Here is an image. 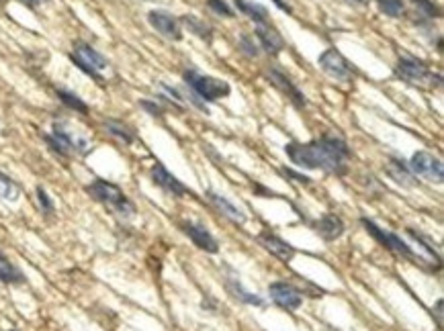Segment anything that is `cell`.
Returning <instances> with one entry per match:
<instances>
[{"mask_svg":"<svg viewBox=\"0 0 444 331\" xmlns=\"http://www.w3.org/2000/svg\"><path fill=\"white\" fill-rule=\"evenodd\" d=\"M289 160L305 170H323L334 176H344L348 172L350 147L338 135H323L307 143H289L285 145Z\"/></svg>","mask_w":444,"mask_h":331,"instance_id":"cell-1","label":"cell"},{"mask_svg":"<svg viewBox=\"0 0 444 331\" xmlns=\"http://www.w3.org/2000/svg\"><path fill=\"white\" fill-rule=\"evenodd\" d=\"M84 191L88 193L90 199H94L97 202L105 204L109 211H113V213L119 215V217L129 219V217L135 215V204L127 199L119 186H115V184H111V182H107V180L97 178V180H92Z\"/></svg>","mask_w":444,"mask_h":331,"instance_id":"cell-2","label":"cell"},{"mask_svg":"<svg viewBox=\"0 0 444 331\" xmlns=\"http://www.w3.org/2000/svg\"><path fill=\"white\" fill-rule=\"evenodd\" d=\"M187 86L192 90V94L201 100H207V103H215L223 96H228L232 92L230 84L225 80H219L215 76H205V74H199L196 70H187L183 74Z\"/></svg>","mask_w":444,"mask_h":331,"instance_id":"cell-3","label":"cell"},{"mask_svg":"<svg viewBox=\"0 0 444 331\" xmlns=\"http://www.w3.org/2000/svg\"><path fill=\"white\" fill-rule=\"evenodd\" d=\"M397 76L401 80H405L407 84H412L416 88H424V90H434L443 84L441 74H434L424 62H420L416 58H407V56L399 58Z\"/></svg>","mask_w":444,"mask_h":331,"instance_id":"cell-4","label":"cell"},{"mask_svg":"<svg viewBox=\"0 0 444 331\" xmlns=\"http://www.w3.org/2000/svg\"><path fill=\"white\" fill-rule=\"evenodd\" d=\"M70 60L80 67L84 74H88L90 78H94V80H99V82H103L101 72L107 70V66H109L107 58H105L101 52H97L92 45L84 43V41H76V43H74V50H72V54H70Z\"/></svg>","mask_w":444,"mask_h":331,"instance_id":"cell-5","label":"cell"},{"mask_svg":"<svg viewBox=\"0 0 444 331\" xmlns=\"http://www.w3.org/2000/svg\"><path fill=\"white\" fill-rule=\"evenodd\" d=\"M361 223L365 225V229L379 242L383 248H387V250H391V252H395V254H399V256H405V258H414V260L418 258V256L412 252V248H410L399 235H395L393 231L383 229L375 221H371V219H367V217H363Z\"/></svg>","mask_w":444,"mask_h":331,"instance_id":"cell-6","label":"cell"},{"mask_svg":"<svg viewBox=\"0 0 444 331\" xmlns=\"http://www.w3.org/2000/svg\"><path fill=\"white\" fill-rule=\"evenodd\" d=\"M410 170L414 176H422L430 182H436V184H443L444 180V168L443 162L438 158H434L432 153L428 151H418L412 156V162H410Z\"/></svg>","mask_w":444,"mask_h":331,"instance_id":"cell-7","label":"cell"},{"mask_svg":"<svg viewBox=\"0 0 444 331\" xmlns=\"http://www.w3.org/2000/svg\"><path fill=\"white\" fill-rule=\"evenodd\" d=\"M317 64L319 67L334 80H340V82H348L352 80L354 76V67L352 64L338 52V50H325L319 58H317Z\"/></svg>","mask_w":444,"mask_h":331,"instance_id":"cell-8","label":"cell"},{"mask_svg":"<svg viewBox=\"0 0 444 331\" xmlns=\"http://www.w3.org/2000/svg\"><path fill=\"white\" fill-rule=\"evenodd\" d=\"M148 23L166 39L170 41H181L183 39V25L181 19L170 14L168 10H150L148 12Z\"/></svg>","mask_w":444,"mask_h":331,"instance_id":"cell-9","label":"cell"},{"mask_svg":"<svg viewBox=\"0 0 444 331\" xmlns=\"http://www.w3.org/2000/svg\"><path fill=\"white\" fill-rule=\"evenodd\" d=\"M268 297L281 309H287V311H295L303 303V292L299 288H295L293 284H289V282H272L268 286Z\"/></svg>","mask_w":444,"mask_h":331,"instance_id":"cell-10","label":"cell"},{"mask_svg":"<svg viewBox=\"0 0 444 331\" xmlns=\"http://www.w3.org/2000/svg\"><path fill=\"white\" fill-rule=\"evenodd\" d=\"M266 76H268V80L283 92V94H287L289 98H291V103L297 107V109H305L307 107V98H305V94L293 84V80L289 78V76H285L279 67L270 66L266 70Z\"/></svg>","mask_w":444,"mask_h":331,"instance_id":"cell-11","label":"cell"},{"mask_svg":"<svg viewBox=\"0 0 444 331\" xmlns=\"http://www.w3.org/2000/svg\"><path fill=\"white\" fill-rule=\"evenodd\" d=\"M52 135L62 143L63 147L70 151V153H88L90 151V141L82 135V133H76L70 129L68 123H54V131Z\"/></svg>","mask_w":444,"mask_h":331,"instance_id":"cell-12","label":"cell"},{"mask_svg":"<svg viewBox=\"0 0 444 331\" xmlns=\"http://www.w3.org/2000/svg\"><path fill=\"white\" fill-rule=\"evenodd\" d=\"M150 176H152V180H154L156 186H160L162 191H166L172 197H185V195H189V189L176 176H172L162 164H154L152 170H150Z\"/></svg>","mask_w":444,"mask_h":331,"instance_id":"cell-13","label":"cell"},{"mask_svg":"<svg viewBox=\"0 0 444 331\" xmlns=\"http://www.w3.org/2000/svg\"><path fill=\"white\" fill-rule=\"evenodd\" d=\"M256 239L266 252H270L272 256H276L283 262H291L295 258V248L291 244H287L285 239H281L279 235L270 233V231H260Z\"/></svg>","mask_w":444,"mask_h":331,"instance_id":"cell-14","label":"cell"},{"mask_svg":"<svg viewBox=\"0 0 444 331\" xmlns=\"http://www.w3.org/2000/svg\"><path fill=\"white\" fill-rule=\"evenodd\" d=\"M183 231H185L187 237H190V242H192L199 250H203V252H207V254H217V252H219V244H217V239L211 235V231H209L207 227H203V225H199V223H185V225H183Z\"/></svg>","mask_w":444,"mask_h":331,"instance_id":"cell-15","label":"cell"},{"mask_svg":"<svg viewBox=\"0 0 444 331\" xmlns=\"http://www.w3.org/2000/svg\"><path fill=\"white\" fill-rule=\"evenodd\" d=\"M256 37H258L260 45L264 47V52H268L270 56H279L285 50V39L270 23L256 25Z\"/></svg>","mask_w":444,"mask_h":331,"instance_id":"cell-16","label":"cell"},{"mask_svg":"<svg viewBox=\"0 0 444 331\" xmlns=\"http://www.w3.org/2000/svg\"><path fill=\"white\" fill-rule=\"evenodd\" d=\"M316 231L321 239H325V242H336V239H340L342 233H344V221H342L338 215L325 213V215H321L316 221Z\"/></svg>","mask_w":444,"mask_h":331,"instance_id":"cell-17","label":"cell"},{"mask_svg":"<svg viewBox=\"0 0 444 331\" xmlns=\"http://www.w3.org/2000/svg\"><path fill=\"white\" fill-rule=\"evenodd\" d=\"M207 199L209 202L223 215V217H228L230 221H234V223H246V215H244V211L242 209H238L234 202L230 199H225L223 195H219V193H215V191H207Z\"/></svg>","mask_w":444,"mask_h":331,"instance_id":"cell-18","label":"cell"},{"mask_svg":"<svg viewBox=\"0 0 444 331\" xmlns=\"http://www.w3.org/2000/svg\"><path fill=\"white\" fill-rule=\"evenodd\" d=\"M387 172H389V176H391L399 186H405V189H414V186H416V176L412 174L410 166H407L403 160L391 158V160H389V166H387Z\"/></svg>","mask_w":444,"mask_h":331,"instance_id":"cell-19","label":"cell"},{"mask_svg":"<svg viewBox=\"0 0 444 331\" xmlns=\"http://www.w3.org/2000/svg\"><path fill=\"white\" fill-rule=\"evenodd\" d=\"M181 25H185L192 35H196L199 39L211 43L213 41V27L209 23H205L203 19L194 17V14H185L181 17Z\"/></svg>","mask_w":444,"mask_h":331,"instance_id":"cell-20","label":"cell"},{"mask_svg":"<svg viewBox=\"0 0 444 331\" xmlns=\"http://www.w3.org/2000/svg\"><path fill=\"white\" fill-rule=\"evenodd\" d=\"M0 282H4V284H23L25 282V274L2 254H0Z\"/></svg>","mask_w":444,"mask_h":331,"instance_id":"cell-21","label":"cell"},{"mask_svg":"<svg viewBox=\"0 0 444 331\" xmlns=\"http://www.w3.org/2000/svg\"><path fill=\"white\" fill-rule=\"evenodd\" d=\"M236 6H238V10H242L244 14H248L256 25L268 23V10H266L264 6L248 2V0H236Z\"/></svg>","mask_w":444,"mask_h":331,"instance_id":"cell-22","label":"cell"},{"mask_svg":"<svg viewBox=\"0 0 444 331\" xmlns=\"http://www.w3.org/2000/svg\"><path fill=\"white\" fill-rule=\"evenodd\" d=\"M228 290L236 297V299H240L242 303H246V305H254V307H262L264 305V301L258 297V295H252V292H248V290H244V286L238 282V280H228Z\"/></svg>","mask_w":444,"mask_h":331,"instance_id":"cell-23","label":"cell"},{"mask_svg":"<svg viewBox=\"0 0 444 331\" xmlns=\"http://www.w3.org/2000/svg\"><path fill=\"white\" fill-rule=\"evenodd\" d=\"M0 199L8 200V202H17L21 199L19 184L12 178H8L6 174H0Z\"/></svg>","mask_w":444,"mask_h":331,"instance_id":"cell-24","label":"cell"},{"mask_svg":"<svg viewBox=\"0 0 444 331\" xmlns=\"http://www.w3.org/2000/svg\"><path fill=\"white\" fill-rule=\"evenodd\" d=\"M56 94H58V98L62 100L68 109H72V111H76V113H82V115H86V113H88L86 103H84L80 96H76L74 92H70V90H62V88H60V90H56Z\"/></svg>","mask_w":444,"mask_h":331,"instance_id":"cell-25","label":"cell"},{"mask_svg":"<svg viewBox=\"0 0 444 331\" xmlns=\"http://www.w3.org/2000/svg\"><path fill=\"white\" fill-rule=\"evenodd\" d=\"M379 10L387 17H393V19H399L405 14V2L403 0H375Z\"/></svg>","mask_w":444,"mask_h":331,"instance_id":"cell-26","label":"cell"},{"mask_svg":"<svg viewBox=\"0 0 444 331\" xmlns=\"http://www.w3.org/2000/svg\"><path fill=\"white\" fill-rule=\"evenodd\" d=\"M105 127H107V131L111 133L113 137L121 139L123 143H133V141H135V135H133V131H131L127 125L119 123V121H107V123H105Z\"/></svg>","mask_w":444,"mask_h":331,"instance_id":"cell-27","label":"cell"},{"mask_svg":"<svg viewBox=\"0 0 444 331\" xmlns=\"http://www.w3.org/2000/svg\"><path fill=\"white\" fill-rule=\"evenodd\" d=\"M238 45H240V50H242L248 58H258V54H260L258 43L254 41L250 35H242V37H240V41H238Z\"/></svg>","mask_w":444,"mask_h":331,"instance_id":"cell-28","label":"cell"},{"mask_svg":"<svg viewBox=\"0 0 444 331\" xmlns=\"http://www.w3.org/2000/svg\"><path fill=\"white\" fill-rule=\"evenodd\" d=\"M207 6H209L215 14H221V17H234V10H232V6H230L225 0H207Z\"/></svg>","mask_w":444,"mask_h":331,"instance_id":"cell-29","label":"cell"},{"mask_svg":"<svg viewBox=\"0 0 444 331\" xmlns=\"http://www.w3.org/2000/svg\"><path fill=\"white\" fill-rule=\"evenodd\" d=\"M37 200H39V206H41V211L46 213V215H54V211H56V206H54V200L50 199V195L46 193V189H37Z\"/></svg>","mask_w":444,"mask_h":331,"instance_id":"cell-30","label":"cell"},{"mask_svg":"<svg viewBox=\"0 0 444 331\" xmlns=\"http://www.w3.org/2000/svg\"><path fill=\"white\" fill-rule=\"evenodd\" d=\"M414 4H416L418 10H420L424 17H428V19H434V17L438 14V8H436V4H434L432 0H414Z\"/></svg>","mask_w":444,"mask_h":331,"instance_id":"cell-31","label":"cell"},{"mask_svg":"<svg viewBox=\"0 0 444 331\" xmlns=\"http://www.w3.org/2000/svg\"><path fill=\"white\" fill-rule=\"evenodd\" d=\"M43 139H46V143H48V145H50V147H52V149L58 153V156H62V158H68V156H70V151L63 147L62 143H60V141H58V139H56L52 133H46V135H43Z\"/></svg>","mask_w":444,"mask_h":331,"instance_id":"cell-32","label":"cell"},{"mask_svg":"<svg viewBox=\"0 0 444 331\" xmlns=\"http://www.w3.org/2000/svg\"><path fill=\"white\" fill-rule=\"evenodd\" d=\"M139 105H141L148 113H152L154 117H162V115H164V109H162L158 103H152V100H139Z\"/></svg>","mask_w":444,"mask_h":331,"instance_id":"cell-33","label":"cell"},{"mask_svg":"<svg viewBox=\"0 0 444 331\" xmlns=\"http://www.w3.org/2000/svg\"><path fill=\"white\" fill-rule=\"evenodd\" d=\"M281 174H283V176H287V178H293V180H297L299 184H312V178H310V176L297 174V172H293V170H281Z\"/></svg>","mask_w":444,"mask_h":331,"instance_id":"cell-34","label":"cell"},{"mask_svg":"<svg viewBox=\"0 0 444 331\" xmlns=\"http://www.w3.org/2000/svg\"><path fill=\"white\" fill-rule=\"evenodd\" d=\"M432 311H436V319H438V328H443V301H436V307H434Z\"/></svg>","mask_w":444,"mask_h":331,"instance_id":"cell-35","label":"cell"},{"mask_svg":"<svg viewBox=\"0 0 444 331\" xmlns=\"http://www.w3.org/2000/svg\"><path fill=\"white\" fill-rule=\"evenodd\" d=\"M272 2H274L276 8H281V10H285V12H291V6H289L285 0H272Z\"/></svg>","mask_w":444,"mask_h":331,"instance_id":"cell-36","label":"cell"},{"mask_svg":"<svg viewBox=\"0 0 444 331\" xmlns=\"http://www.w3.org/2000/svg\"><path fill=\"white\" fill-rule=\"evenodd\" d=\"M23 2H25L27 6H31V8H35L37 4H41V0H23Z\"/></svg>","mask_w":444,"mask_h":331,"instance_id":"cell-37","label":"cell"},{"mask_svg":"<svg viewBox=\"0 0 444 331\" xmlns=\"http://www.w3.org/2000/svg\"><path fill=\"white\" fill-rule=\"evenodd\" d=\"M352 2H363V0H352Z\"/></svg>","mask_w":444,"mask_h":331,"instance_id":"cell-38","label":"cell"}]
</instances>
